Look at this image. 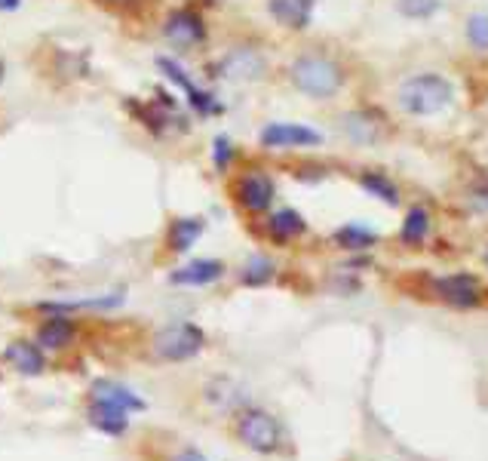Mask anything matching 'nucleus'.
<instances>
[{
    "label": "nucleus",
    "mask_w": 488,
    "mask_h": 461,
    "mask_svg": "<svg viewBox=\"0 0 488 461\" xmlns=\"http://www.w3.org/2000/svg\"><path fill=\"white\" fill-rule=\"evenodd\" d=\"M289 80L295 84V89H302L311 99H329L338 89L344 86V71L335 59L320 56V53H307L298 56L289 68Z\"/></svg>",
    "instance_id": "obj_1"
},
{
    "label": "nucleus",
    "mask_w": 488,
    "mask_h": 461,
    "mask_svg": "<svg viewBox=\"0 0 488 461\" xmlns=\"http://www.w3.org/2000/svg\"><path fill=\"white\" fill-rule=\"evenodd\" d=\"M455 99V89L446 77L439 74H418V77H409L400 86V105L402 111L415 117H430L439 114L442 108H448Z\"/></svg>",
    "instance_id": "obj_2"
},
{
    "label": "nucleus",
    "mask_w": 488,
    "mask_h": 461,
    "mask_svg": "<svg viewBox=\"0 0 488 461\" xmlns=\"http://www.w3.org/2000/svg\"><path fill=\"white\" fill-rule=\"evenodd\" d=\"M203 348H206V336L194 323H172L151 339L154 357L167 363H185L191 357H197Z\"/></svg>",
    "instance_id": "obj_3"
},
{
    "label": "nucleus",
    "mask_w": 488,
    "mask_h": 461,
    "mask_svg": "<svg viewBox=\"0 0 488 461\" xmlns=\"http://www.w3.org/2000/svg\"><path fill=\"white\" fill-rule=\"evenodd\" d=\"M237 437L249 446L252 452H261V456L276 452L283 443L280 421L270 412H265V409H243V412L237 415Z\"/></svg>",
    "instance_id": "obj_4"
},
{
    "label": "nucleus",
    "mask_w": 488,
    "mask_h": 461,
    "mask_svg": "<svg viewBox=\"0 0 488 461\" xmlns=\"http://www.w3.org/2000/svg\"><path fill=\"white\" fill-rule=\"evenodd\" d=\"M163 37L178 50H194L206 41V22L197 10L182 6V10L169 13V19L163 22Z\"/></svg>",
    "instance_id": "obj_5"
},
{
    "label": "nucleus",
    "mask_w": 488,
    "mask_h": 461,
    "mask_svg": "<svg viewBox=\"0 0 488 461\" xmlns=\"http://www.w3.org/2000/svg\"><path fill=\"white\" fill-rule=\"evenodd\" d=\"M265 68H267L265 56H261L258 50H252V47H237V50H230V53L224 56L219 65H215L219 77L234 80V84H246V80H258L261 74H265Z\"/></svg>",
    "instance_id": "obj_6"
},
{
    "label": "nucleus",
    "mask_w": 488,
    "mask_h": 461,
    "mask_svg": "<svg viewBox=\"0 0 488 461\" xmlns=\"http://www.w3.org/2000/svg\"><path fill=\"white\" fill-rule=\"evenodd\" d=\"M234 197L246 212H265V210H270V203H274V197H276L274 178L265 173L239 176L234 185Z\"/></svg>",
    "instance_id": "obj_7"
},
{
    "label": "nucleus",
    "mask_w": 488,
    "mask_h": 461,
    "mask_svg": "<svg viewBox=\"0 0 488 461\" xmlns=\"http://www.w3.org/2000/svg\"><path fill=\"white\" fill-rule=\"evenodd\" d=\"M261 145L274 148V151H283V148H307V145H320L322 136L311 126L302 123H267L261 130Z\"/></svg>",
    "instance_id": "obj_8"
},
{
    "label": "nucleus",
    "mask_w": 488,
    "mask_h": 461,
    "mask_svg": "<svg viewBox=\"0 0 488 461\" xmlns=\"http://www.w3.org/2000/svg\"><path fill=\"white\" fill-rule=\"evenodd\" d=\"M221 274H224V265L219 262V258H194V262L176 267V271L169 274V284H176V286H209V284H215Z\"/></svg>",
    "instance_id": "obj_9"
},
{
    "label": "nucleus",
    "mask_w": 488,
    "mask_h": 461,
    "mask_svg": "<svg viewBox=\"0 0 488 461\" xmlns=\"http://www.w3.org/2000/svg\"><path fill=\"white\" fill-rule=\"evenodd\" d=\"M437 293L442 302L455 304V308H476L479 304V284L470 274H452V277L437 280Z\"/></svg>",
    "instance_id": "obj_10"
},
{
    "label": "nucleus",
    "mask_w": 488,
    "mask_h": 461,
    "mask_svg": "<svg viewBox=\"0 0 488 461\" xmlns=\"http://www.w3.org/2000/svg\"><path fill=\"white\" fill-rule=\"evenodd\" d=\"M74 336H77V326H74V320L65 317L62 311L47 317L37 326V345L47 348V351H62V348L71 345Z\"/></svg>",
    "instance_id": "obj_11"
},
{
    "label": "nucleus",
    "mask_w": 488,
    "mask_h": 461,
    "mask_svg": "<svg viewBox=\"0 0 488 461\" xmlns=\"http://www.w3.org/2000/svg\"><path fill=\"white\" fill-rule=\"evenodd\" d=\"M267 10L276 19V25L304 32L313 16V0H267Z\"/></svg>",
    "instance_id": "obj_12"
},
{
    "label": "nucleus",
    "mask_w": 488,
    "mask_h": 461,
    "mask_svg": "<svg viewBox=\"0 0 488 461\" xmlns=\"http://www.w3.org/2000/svg\"><path fill=\"white\" fill-rule=\"evenodd\" d=\"M6 360H10L22 375H41L43 369H47L43 348L37 345V341H25V339H16L6 345Z\"/></svg>",
    "instance_id": "obj_13"
},
{
    "label": "nucleus",
    "mask_w": 488,
    "mask_h": 461,
    "mask_svg": "<svg viewBox=\"0 0 488 461\" xmlns=\"http://www.w3.org/2000/svg\"><path fill=\"white\" fill-rule=\"evenodd\" d=\"M86 419H89V425H93V428H99V430H104V434H111V437H120L126 428H130L126 409H117V406H111V403H99V400H93Z\"/></svg>",
    "instance_id": "obj_14"
},
{
    "label": "nucleus",
    "mask_w": 488,
    "mask_h": 461,
    "mask_svg": "<svg viewBox=\"0 0 488 461\" xmlns=\"http://www.w3.org/2000/svg\"><path fill=\"white\" fill-rule=\"evenodd\" d=\"M93 400H99V403H111L117 409H141L145 403H141L139 393H132L130 388H123L120 382H111V378H99V382L93 384Z\"/></svg>",
    "instance_id": "obj_15"
},
{
    "label": "nucleus",
    "mask_w": 488,
    "mask_h": 461,
    "mask_svg": "<svg viewBox=\"0 0 488 461\" xmlns=\"http://www.w3.org/2000/svg\"><path fill=\"white\" fill-rule=\"evenodd\" d=\"M344 132H348V136L359 145H372L381 139L384 126H381L378 117L369 114V111H354V114L344 117Z\"/></svg>",
    "instance_id": "obj_16"
},
{
    "label": "nucleus",
    "mask_w": 488,
    "mask_h": 461,
    "mask_svg": "<svg viewBox=\"0 0 488 461\" xmlns=\"http://www.w3.org/2000/svg\"><path fill=\"white\" fill-rule=\"evenodd\" d=\"M200 234H203V219H197V215H185V219H176L169 225L167 243L172 252H187L200 240Z\"/></svg>",
    "instance_id": "obj_17"
},
{
    "label": "nucleus",
    "mask_w": 488,
    "mask_h": 461,
    "mask_svg": "<svg viewBox=\"0 0 488 461\" xmlns=\"http://www.w3.org/2000/svg\"><path fill=\"white\" fill-rule=\"evenodd\" d=\"M304 230H307L304 215L295 212V210H276L267 219V234L274 237V240H280V243H286V240H292V237L304 234Z\"/></svg>",
    "instance_id": "obj_18"
},
{
    "label": "nucleus",
    "mask_w": 488,
    "mask_h": 461,
    "mask_svg": "<svg viewBox=\"0 0 488 461\" xmlns=\"http://www.w3.org/2000/svg\"><path fill=\"white\" fill-rule=\"evenodd\" d=\"M335 243L338 247H344V249H372L375 243H378V234L369 228H363V225H344V228H338L335 230Z\"/></svg>",
    "instance_id": "obj_19"
},
{
    "label": "nucleus",
    "mask_w": 488,
    "mask_h": 461,
    "mask_svg": "<svg viewBox=\"0 0 488 461\" xmlns=\"http://www.w3.org/2000/svg\"><path fill=\"white\" fill-rule=\"evenodd\" d=\"M427 230H430V215H427V210H421V206H415V210H409V215H405L400 237L405 247H418V243H424Z\"/></svg>",
    "instance_id": "obj_20"
},
{
    "label": "nucleus",
    "mask_w": 488,
    "mask_h": 461,
    "mask_svg": "<svg viewBox=\"0 0 488 461\" xmlns=\"http://www.w3.org/2000/svg\"><path fill=\"white\" fill-rule=\"evenodd\" d=\"M359 185H363L372 197L384 200V203H390V206L400 203V188H396L384 173H363L359 176Z\"/></svg>",
    "instance_id": "obj_21"
},
{
    "label": "nucleus",
    "mask_w": 488,
    "mask_h": 461,
    "mask_svg": "<svg viewBox=\"0 0 488 461\" xmlns=\"http://www.w3.org/2000/svg\"><path fill=\"white\" fill-rule=\"evenodd\" d=\"M239 277H243L246 286H265V284H270V277H274V262L265 256H252Z\"/></svg>",
    "instance_id": "obj_22"
},
{
    "label": "nucleus",
    "mask_w": 488,
    "mask_h": 461,
    "mask_svg": "<svg viewBox=\"0 0 488 461\" xmlns=\"http://www.w3.org/2000/svg\"><path fill=\"white\" fill-rule=\"evenodd\" d=\"M439 10V0H400V13L409 19H427Z\"/></svg>",
    "instance_id": "obj_23"
},
{
    "label": "nucleus",
    "mask_w": 488,
    "mask_h": 461,
    "mask_svg": "<svg viewBox=\"0 0 488 461\" xmlns=\"http://www.w3.org/2000/svg\"><path fill=\"white\" fill-rule=\"evenodd\" d=\"M157 65H160V71L167 74V77L172 80V84H178V86H182L185 93H187V89H191V86H197V84H194L191 77H187V74H185V68H182V65L176 62V59H169V56H160V59H157Z\"/></svg>",
    "instance_id": "obj_24"
},
{
    "label": "nucleus",
    "mask_w": 488,
    "mask_h": 461,
    "mask_svg": "<svg viewBox=\"0 0 488 461\" xmlns=\"http://www.w3.org/2000/svg\"><path fill=\"white\" fill-rule=\"evenodd\" d=\"M467 37L473 47L488 50V16H470L467 22Z\"/></svg>",
    "instance_id": "obj_25"
},
{
    "label": "nucleus",
    "mask_w": 488,
    "mask_h": 461,
    "mask_svg": "<svg viewBox=\"0 0 488 461\" xmlns=\"http://www.w3.org/2000/svg\"><path fill=\"white\" fill-rule=\"evenodd\" d=\"M234 148H230V139L228 136H219L212 142V160H215V167L219 169H228L230 167V160H234Z\"/></svg>",
    "instance_id": "obj_26"
},
{
    "label": "nucleus",
    "mask_w": 488,
    "mask_h": 461,
    "mask_svg": "<svg viewBox=\"0 0 488 461\" xmlns=\"http://www.w3.org/2000/svg\"><path fill=\"white\" fill-rule=\"evenodd\" d=\"M470 200H473V206H479L483 212H488V178H479V182L473 185Z\"/></svg>",
    "instance_id": "obj_27"
},
{
    "label": "nucleus",
    "mask_w": 488,
    "mask_h": 461,
    "mask_svg": "<svg viewBox=\"0 0 488 461\" xmlns=\"http://www.w3.org/2000/svg\"><path fill=\"white\" fill-rule=\"evenodd\" d=\"M169 461H206V456L197 452V449H178Z\"/></svg>",
    "instance_id": "obj_28"
},
{
    "label": "nucleus",
    "mask_w": 488,
    "mask_h": 461,
    "mask_svg": "<svg viewBox=\"0 0 488 461\" xmlns=\"http://www.w3.org/2000/svg\"><path fill=\"white\" fill-rule=\"evenodd\" d=\"M19 4H22V0H0V13H13V10H19Z\"/></svg>",
    "instance_id": "obj_29"
},
{
    "label": "nucleus",
    "mask_w": 488,
    "mask_h": 461,
    "mask_svg": "<svg viewBox=\"0 0 488 461\" xmlns=\"http://www.w3.org/2000/svg\"><path fill=\"white\" fill-rule=\"evenodd\" d=\"M108 4H117V6H135V4H141V0H108Z\"/></svg>",
    "instance_id": "obj_30"
},
{
    "label": "nucleus",
    "mask_w": 488,
    "mask_h": 461,
    "mask_svg": "<svg viewBox=\"0 0 488 461\" xmlns=\"http://www.w3.org/2000/svg\"><path fill=\"white\" fill-rule=\"evenodd\" d=\"M0 84H4V62H0Z\"/></svg>",
    "instance_id": "obj_31"
},
{
    "label": "nucleus",
    "mask_w": 488,
    "mask_h": 461,
    "mask_svg": "<svg viewBox=\"0 0 488 461\" xmlns=\"http://www.w3.org/2000/svg\"><path fill=\"white\" fill-rule=\"evenodd\" d=\"M485 262H488V252H485Z\"/></svg>",
    "instance_id": "obj_32"
}]
</instances>
